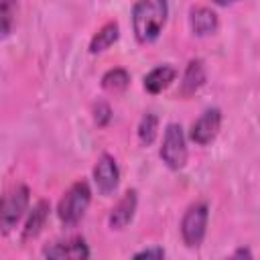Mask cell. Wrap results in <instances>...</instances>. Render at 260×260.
Returning a JSON list of instances; mask_svg holds the SVG:
<instances>
[{
  "instance_id": "obj_15",
  "label": "cell",
  "mask_w": 260,
  "mask_h": 260,
  "mask_svg": "<svg viewBox=\"0 0 260 260\" xmlns=\"http://www.w3.org/2000/svg\"><path fill=\"white\" fill-rule=\"evenodd\" d=\"M130 85V73L122 67H114L108 69L102 75V89L110 91V93H120Z\"/></svg>"
},
{
  "instance_id": "obj_5",
  "label": "cell",
  "mask_w": 260,
  "mask_h": 260,
  "mask_svg": "<svg viewBox=\"0 0 260 260\" xmlns=\"http://www.w3.org/2000/svg\"><path fill=\"white\" fill-rule=\"evenodd\" d=\"M30 201V191L26 185H16L12 187L4 199H2V209H0V225H2V234H8L24 215L26 207Z\"/></svg>"
},
{
  "instance_id": "obj_19",
  "label": "cell",
  "mask_w": 260,
  "mask_h": 260,
  "mask_svg": "<svg viewBox=\"0 0 260 260\" xmlns=\"http://www.w3.org/2000/svg\"><path fill=\"white\" fill-rule=\"evenodd\" d=\"M134 258H136V260H138V258H165V250L158 248V246H154V248H144V250L136 252Z\"/></svg>"
},
{
  "instance_id": "obj_16",
  "label": "cell",
  "mask_w": 260,
  "mask_h": 260,
  "mask_svg": "<svg viewBox=\"0 0 260 260\" xmlns=\"http://www.w3.org/2000/svg\"><path fill=\"white\" fill-rule=\"evenodd\" d=\"M138 140L142 146H150L156 138V132H158V118L152 114V112H146L140 122H138Z\"/></svg>"
},
{
  "instance_id": "obj_20",
  "label": "cell",
  "mask_w": 260,
  "mask_h": 260,
  "mask_svg": "<svg viewBox=\"0 0 260 260\" xmlns=\"http://www.w3.org/2000/svg\"><path fill=\"white\" fill-rule=\"evenodd\" d=\"M213 4H217V6H228V4H234V2H238V0H211Z\"/></svg>"
},
{
  "instance_id": "obj_7",
  "label": "cell",
  "mask_w": 260,
  "mask_h": 260,
  "mask_svg": "<svg viewBox=\"0 0 260 260\" xmlns=\"http://www.w3.org/2000/svg\"><path fill=\"white\" fill-rule=\"evenodd\" d=\"M93 181H95V187L102 195H110L118 189V183H120V169H118V162L112 154L104 152L95 167H93Z\"/></svg>"
},
{
  "instance_id": "obj_11",
  "label": "cell",
  "mask_w": 260,
  "mask_h": 260,
  "mask_svg": "<svg viewBox=\"0 0 260 260\" xmlns=\"http://www.w3.org/2000/svg\"><path fill=\"white\" fill-rule=\"evenodd\" d=\"M203 83H205V63L201 59H191L185 67V73L179 85V95L191 98L203 87Z\"/></svg>"
},
{
  "instance_id": "obj_12",
  "label": "cell",
  "mask_w": 260,
  "mask_h": 260,
  "mask_svg": "<svg viewBox=\"0 0 260 260\" xmlns=\"http://www.w3.org/2000/svg\"><path fill=\"white\" fill-rule=\"evenodd\" d=\"M175 75H177V69L171 63L156 65L154 69H150L144 75V89L148 93H160L162 89H167L175 81Z\"/></svg>"
},
{
  "instance_id": "obj_3",
  "label": "cell",
  "mask_w": 260,
  "mask_h": 260,
  "mask_svg": "<svg viewBox=\"0 0 260 260\" xmlns=\"http://www.w3.org/2000/svg\"><path fill=\"white\" fill-rule=\"evenodd\" d=\"M158 154H160V160L173 171H179L185 167L189 152H187V138H185L181 124H177V122L167 124Z\"/></svg>"
},
{
  "instance_id": "obj_13",
  "label": "cell",
  "mask_w": 260,
  "mask_h": 260,
  "mask_svg": "<svg viewBox=\"0 0 260 260\" xmlns=\"http://www.w3.org/2000/svg\"><path fill=\"white\" fill-rule=\"evenodd\" d=\"M49 211H51V207H49V203L45 199L37 201V205L30 209V213L26 217V223L22 228V242L35 240L41 234V230H43V225H45V221L49 217Z\"/></svg>"
},
{
  "instance_id": "obj_9",
  "label": "cell",
  "mask_w": 260,
  "mask_h": 260,
  "mask_svg": "<svg viewBox=\"0 0 260 260\" xmlns=\"http://www.w3.org/2000/svg\"><path fill=\"white\" fill-rule=\"evenodd\" d=\"M43 256L45 258H57V260H63V258L85 260V258H89V248H87L83 238H69L65 242H57V244L47 246L43 250Z\"/></svg>"
},
{
  "instance_id": "obj_14",
  "label": "cell",
  "mask_w": 260,
  "mask_h": 260,
  "mask_svg": "<svg viewBox=\"0 0 260 260\" xmlns=\"http://www.w3.org/2000/svg\"><path fill=\"white\" fill-rule=\"evenodd\" d=\"M120 37V26L116 20H110L106 22L89 41V53L95 55V53H104L106 49H110Z\"/></svg>"
},
{
  "instance_id": "obj_17",
  "label": "cell",
  "mask_w": 260,
  "mask_h": 260,
  "mask_svg": "<svg viewBox=\"0 0 260 260\" xmlns=\"http://www.w3.org/2000/svg\"><path fill=\"white\" fill-rule=\"evenodd\" d=\"M0 16H2V37H8L16 16V0H0Z\"/></svg>"
},
{
  "instance_id": "obj_6",
  "label": "cell",
  "mask_w": 260,
  "mask_h": 260,
  "mask_svg": "<svg viewBox=\"0 0 260 260\" xmlns=\"http://www.w3.org/2000/svg\"><path fill=\"white\" fill-rule=\"evenodd\" d=\"M219 128H221V112L217 108H207L193 124H191V132H189V138L199 144V146H205L209 142L215 140V136L219 134Z\"/></svg>"
},
{
  "instance_id": "obj_4",
  "label": "cell",
  "mask_w": 260,
  "mask_h": 260,
  "mask_svg": "<svg viewBox=\"0 0 260 260\" xmlns=\"http://www.w3.org/2000/svg\"><path fill=\"white\" fill-rule=\"evenodd\" d=\"M207 219H209V207L205 201H195L187 207L181 219V238L189 248L201 246L205 232H207Z\"/></svg>"
},
{
  "instance_id": "obj_10",
  "label": "cell",
  "mask_w": 260,
  "mask_h": 260,
  "mask_svg": "<svg viewBox=\"0 0 260 260\" xmlns=\"http://www.w3.org/2000/svg\"><path fill=\"white\" fill-rule=\"evenodd\" d=\"M189 26H191L195 37H209L217 30L219 18L207 6H193L189 10Z\"/></svg>"
},
{
  "instance_id": "obj_1",
  "label": "cell",
  "mask_w": 260,
  "mask_h": 260,
  "mask_svg": "<svg viewBox=\"0 0 260 260\" xmlns=\"http://www.w3.org/2000/svg\"><path fill=\"white\" fill-rule=\"evenodd\" d=\"M169 18V0H136L132 6V30L140 45L154 43Z\"/></svg>"
},
{
  "instance_id": "obj_2",
  "label": "cell",
  "mask_w": 260,
  "mask_h": 260,
  "mask_svg": "<svg viewBox=\"0 0 260 260\" xmlns=\"http://www.w3.org/2000/svg\"><path fill=\"white\" fill-rule=\"evenodd\" d=\"M91 201V189L87 181H75L57 203V217L65 225H75L87 211Z\"/></svg>"
},
{
  "instance_id": "obj_18",
  "label": "cell",
  "mask_w": 260,
  "mask_h": 260,
  "mask_svg": "<svg viewBox=\"0 0 260 260\" xmlns=\"http://www.w3.org/2000/svg\"><path fill=\"white\" fill-rule=\"evenodd\" d=\"M110 118H112L110 106L104 104V102H100V104L95 106V124H98V126H106V124L110 122Z\"/></svg>"
},
{
  "instance_id": "obj_21",
  "label": "cell",
  "mask_w": 260,
  "mask_h": 260,
  "mask_svg": "<svg viewBox=\"0 0 260 260\" xmlns=\"http://www.w3.org/2000/svg\"><path fill=\"white\" fill-rule=\"evenodd\" d=\"M234 256H248V258H250L252 254H250L248 250H244V248H242V250H238V252H234Z\"/></svg>"
},
{
  "instance_id": "obj_8",
  "label": "cell",
  "mask_w": 260,
  "mask_h": 260,
  "mask_svg": "<svg viewBox=\"0 0 260 260\" xmlns=\"http://www.w3.org/2000/svg\"><path fill=\"white\" fill-rule=\"evenodd\" d=\"M136 207H138V193L136 189H130L122 195V199L112 207L110 211V217H108V223L112 230H124L132 219H134V213H136Z\"/></svg>"
}]
</instances>
